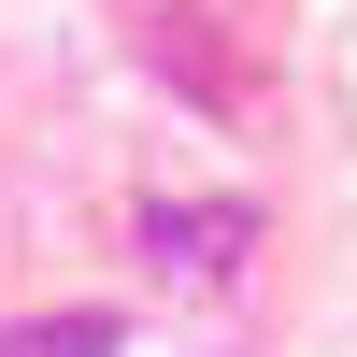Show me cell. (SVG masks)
<instances>
[{
    "label": "cell",
    "mask_w": 357,
    "mask_h": 357,
    "mask_svg": "<svg viewBox=\"0 0 357 357\" xmlns=\"http://www.w3.org/2000/svg\"><path fill=\"white\" fill-rule=\"evenodd\" d=\"M143 243H158L172 272H229V243H243V215H172V200H158V215H143Z\"/></svg>",
    "instance_id": "1"
},
{
    "label": "cell",
    "mask_w": 357,
    "mask_h": 357,
    "mask_svg": "<svg viewBox=\"0 0 357 357\" xmlns=\"http://www.w3.org/2000/svg\"><path fill=\"white\" fill-rule=\"evenodd\" d=\"M0 357H114V314H29L0 329Z\"/></svg>",
    "instance_id": "2"
}]
</instances>
